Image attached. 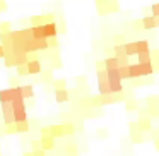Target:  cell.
<instances>
[{
	"label": "cell",
	"mask_w": 159,
	"mask_h": 156,
	"mask_svg": "<svg viewBox=\"0 0 159 156\" xmlns=\"http://www.w3.org/2000/svg\"><path fill=\"white\" fill-rule=\"evenodd\" d=\"M118 74H120L121 81H123V79H130V69H128V65L118 67Z\"/></svg>",
	"instance_id": "obj_19"
},
{
	"label": "cell",
	"mask_w": 159,
	"mask_h": 156,
	"mask_svg": "<svg viewBox=\"0 0 159 156\" xmlns=\"http://www.w3.org/2000/svg\"><path fill=\"white\" fill-rule=\"evenodd\" d=\"M38 149H43L41 148V142H39V141H33V151H38Z\"/></svg>",
	"instance_id": "obj_26"
},
{
	"label": "cell",
	"mask_w": 159,
	"mask_h": 156,
	"mask_svg": "<svg viewBox=\"0 0 159 156\" xmlns=\"http://www.w3.org/2000/svg\"><path fill=\"white\" fill-rule=\"evenodd\" d=\"M151 127H152V124H151V117H140L137 120V129H139V132H147V130H151Z\"/></svg>",
	"instance_id": "obj_6"
},
{
	"label": "cell",
	"mask_w": 159,
	"mask_h": 156,
	"mask_svg": "<svg viewBox=\"0 0 159 156\" xmlns=\"http://www.w3.org/2000/svg\"><path fill=\"white\" fill-rule=\"evenodd\" d=\"M33 156H46L45 149H38V151H33Z\"/></svg>",
	"instance_id": "obj_27"
},
{
	"label": "cell",
	"mask_w": 159,
	"mask_h": 156,
	"mask_svg": "<svg viewBox=\"0 0 159 156\" xmlns=\"http://www.w3.org/2000/svg\"><path fill=\"white\" fill-rule=\"evenodd\" d=\"M140 22H142V29H145V31L157 28V21H156V17H152V16H144Z\"/></svg>",
	"instance_id": "obj_5"
},
{
	"label": "cell",
	"mask_w": 159,
	"mask_h": 156,
	"mask_svg": "<svg viewBox=\"0 0 159 156\" xmlns=\"http://www.w3.org/2000/svg\"><path fill=\"white\" fill-rule=\"evenodd\" d=\"M118 59L116 57H108V59H104V70L106 69H118Z\"/></svg>",
	"instance_id": "obj_14"
},
{
	"label": "cell",
	"mask_w": 159,
	"mask_h": 156,
	"mask_svg": "<svg viewBox=\"0 0 159 156\" xmlns=\"http://www.w3.org/2000/svg\"><path fill=\"white\" fill-rule=\"evenodd\" d=\"M22 156H33V151H31V153H24Z\"/></svg>",
	"instance_id": "obj_32"
},
{
	"label": "cell",
	"mask_w": 159,
	"mask_h": 156,
	"mask_svg": "<svg viewBox=\"0 0 159 156\" xmlns=\"http://www.w3.org/2000/svg\"><path fill=\"white\" fill-rule=\"evenodd\" d=\"M134 110H137L135 101H127V111H134Z\"/></svg>",
	"instance_id": "obj_25"
},
{
	"label": "cell",
	"mask_w": 159,
	"mask_h": 156,
	"mask_svg": "<svg viewBox=\"0 0 159 156\" xmlns=\"http://www.w3.org/2000/svg\"><path fill=\"white\" fill-rule=\"evenodd\" d=\"M21 93H22V98L24 100H29V98L34 96V89H33L31 84H26V86H21Z\"/></svg>",
	"instance_id": "obj_13"
},
{
	"label": "cell",
	"mask_w": 159,
	"mask_h": 156,
	"mask_svg": "<svg viewBox=\"0 0 159 156\" xmlns=\"http://www.w3.org/2000/svg\"><path fill=\"white\" fill-rule=\"evenodd\" d=\"M128 69H130V79H139V77H142L140 76V65H139V62L137 64H130Z\"/></svg>",
	"instance_id": "obj_12"
},
{
	"label": "cell",
	"mask_w": 159,
	"mask_h": 156,
	"mask_svg": "<svg viewBox=\"0 0 159 156\" xmlns=\"http://www.w3.org/2000/svg\"><path fill=\"white\" fill-rule=\"evenodd\" d=\"M43 33H45V38L50 40V38H57L58 35V28H57V22H46L43 24Z\"/></svg>",
	"instance_id": "obj_3"
},
{
	"label": "cell",
	"mask_w": 159,
	"mask_h": 156,
	"mask_svg": "<svg viewBox=\"0 0 159 156\" xmlns=\"http://www.w3.org/2000/svg\"><path fill=\"white\" fill-rule=\"evenodd\" d=\"M96 67H98V70H104V69H103V67H104V62H98Z\"/></svg>",
	"instance_id": "obj_30"
},
{
	"label": "cell",
	"mask_w": 159,
	"mask_h": 156,
	"mask_svg": "<svg viewBox=\"0 0 159 156\" xmlns=\"http://www.w3.org/2000/svg\"><path fill=\"white\" fill-rule=\"evenodd\" d=\"M0 59H5V48L0 45Z\"/></svg>",
	"instance_id": "obj_28"
},
{
	"label": "cell",
	"mask_w": 159,
	"mask_h": 156,
	"mask_svg": "<svg viewBox=\"0 0 159 156\" xmlns=\"http://www.w3.org/2000/svg\"><path fill=\"white\" fill-rule=\"evenodd\" d=\"M135 45H137V55H139V53L151 52V48H149V41H147V40H139V41H135Z\"/></svg>",
	"instance_id": "obj_11"
},
{
	"label": "cell",
	"mask_w": 159,
	"mask_h": 156,
	"mask_svg": "<svg viewBox=\"0 0 159 156\" xmlns=\"http://www.w3.org/2000/svg\"><path fill=\"white\" fill-rule=\"evenodd\" d=\"M16 69H17V76H19V77L28 76V69H26V65H17Z\"/></svg>",
	"instance_id": "obj_21"
},
{
	"label": "cell",
	"mask_w": 159,
	"mask_h": 156,
	"mask_svg": "<svg viewBox=\"0 0 159 156\" xmlns=\"http://www.w3.org/2000/svg\"><path fill=\"white\" fill-rule=\"evenodd\" d=\"M12 113H14V124L28 122V111H26L24 100H14L12 101Z\"/></svg>",
	"instance_id": "obj_1"
},
{
	"label": "cell",
	"mask_w": 159,
	"mask_h": 156,
	"mask_svg": "<svg viewBox=\"0 0 159 156\" xmlns=\"http://www.w3.org/2000/svg\"><path fill=\"white\" fill-rule=\"evenodd\" d=\"M137 59H139V64H147V62H152V52L139 53Z\"/></svg>",
	"instance_id": "obj_17"
},
{
	"label": "cell",
	"mask_w": 159,
	"mask_h": 156,
	"mask_svg": "<svg viewBox=\"0 0 159 156\" xmlns=\"http://www.w3.org/2000/svg\"><path fill=\"white\" fill-rule=\"evenodd\" d=\"M26 69H28V76H29V74H39L43 70V67H41V62L38 59H31L26 64Z\"/></svg>",
	"instance_id": "obj_4"
},
{
	"label": "cell",
	"mask_w": 159,
	"mask_h": 156,
	"mask_svg": "<svg viewBox=\"0 0 159 156\" xmlns=\"http://www.w3.org/2000/svg\"><path fill=\"white\" fill-rule=\"evenodd\" d=\"M128 59H130V57H120V59H118V65H120V67H123V65H130Z\"/></svg>",
	"instance_id": "obj_23"
},
{
	"label": "cell",
	"mask_w": 159,
	"mask_h": 156,
	"mask_svg": "<svg viewBox=\"0 0 159 156\" xmlns=\"http://www.w3.org/2000/svg\"><path fill=\"white\" fill-rule=\"evenodd\" d=\"M113 57H116V59H120V57H127V53H125V45H115L113 46Z\"/></svg>",
	"instance_id": "obj_18"
},
{
	"label": "cell",
	"mask_w": 159,
	"mask_h": 156,
	"mask_svg": "<svg viewBox=\"0 0 159 156\" xmlns=\"http://www.w3.org/2000/svg\"><path fill=\"white\" fill-rule=\"evenodd\" d=\"M53 86H55V89H65V81H63V79L53 81Z\"/></svg>",
	"instance_id": "obj_22"
},
{
	"label": "cell",
	"mask_w": 159,
	"mask_h": 156,
	"mask_svg": "<svg viewBox=\"0 0 159 156\" xmlns=\"http://www.w3.org/2000/svg\"><path fill=\"white\" fill-rule=\"evenodd\" d=\"M55 100L58 103H65V101L70 100V94L67 89H55Z\"/></svg>",
	"instance_id": "obj_10"
},
{
	"label": "cell",
	"mask_w": 159,
	"mask_h": 156,
	"mask_svg": "<svg viewBox=\"0 0 159 156\" xmlns=\"http://www.w3.org/2000/svg\"><path fill=\"white\" fill-rule=\"evenodd\" d=\"M39 142H41V148L45 151H50V149L55 148V137H52V135H43L39 139Z\"/></svg>",
	"instance_id": "obj_7"
},
{
	"label": "cell",
	"mask_w": 159,
	"mask_h": 156,
	"mask_svg": "<svg viewBox=\"0 0 159 156\" xmlns=\"http://www.w3.org/2000/svg\"><path fill=\"white\" fill-rule=\"evenodd\" d=\"M154 146H156V149H159V139H154Z\"/></svg>",
	"instance_id": "obj_31"
},
{
	"label": "cell",
	"mask_w": 159,
	"mask_h": 156,
	"mask_svg": "<svg viewBox=\"0 0 159 156\" xmlns=\"http://www.w3.org/2000/svg\"><path fill=\"white\" fill-rule=\"evenodd\" d=\"M29 122H19L16 124V134H24V132H29Z\"/></svg>",
	"instance_id": "obj_16"
},
{
	"label": "cell",
	"mask_w": 159,
	"mask_h": 156,
	"mask_svg": "<svg viewBox=\"0 0 159 156\" xmlns=\"http://www.w3.org/2000/svg\"><path fill=\"white\" fill-rule=\"evenodd\" d=\"M50 132H52L53 137H63V135H67V130H65V125L60 124V125H50Z\"/></svg>",
	"instance_id": "obj_8"
},
{
	"label": "cell",
	"mask_w": 159,
	"mask_h": 156,
	"mask_svg": "<svg viewBox=\"0 0 159 156\" xmlns=\"http://www.w3.org/2000/svg\"><path fill=\"white\" fill-rule=\"evenodd\" d=\"M151 12H152V17L159 19V2H157V4H152L151 5Z\"/></svg>",
	"instance_id": "obj_20"
},
{
	"label": "cell",
	"mask_w": 159,
	"mask_h": 156,
	"mask_svg": "<svg viewBox=\"0 0 159 156\" xmlns=\"http://www.w3.org/2000/svg\"><path fill=\"white\" fill-rule=\"evenodd\" d=\"M125 53H127V57H134V55H137V45H135V41H128V43H125Z\"/></svg>",
	"instance_id": "obj_15"
},
{
	"label": "cell",
	"mask_w": 159,
	"mask_h": 156,
	"mask_svg": "<svg viewBox=\"0 0 159 156\" xmlns=\"http://www.w3.org/2000/svg\"><path fill=\"white\" fill-rule=\"evenodd\" d=\"M7 9V4H5L4 0H0V11H5Z\"/></svg>",
	"instance_id": "obj_29"
},
{
	"label": "cell",
	"mask_w": 159,
	"mask_h": 156,
	"mask_svg": "<svg viewBox=\"0 0 159 156\" xmlns=\"http://www.w3.org/2000/svg\"><path fill=\"white\" fill-rule=\"evenodd\" d=\"M140 65V76L145 77V76H152V74L156 72L154 69V64L152 62H147V64H139Z\"/></svg>",
	"instance_id": "obj_9"
},
{
	"label": "cell",
	"mask_w": 159,
	"mask_h": 156,
	"mask_svg": "<svg viewBox=\"0 0 159 156\" xmlns=\"http://www.w3.org/2000/svg\"><path fill=\"white\" fill-rule=\"evenodd\" d=\"M115 45H125V36L123 35H116V36H115Z\"/></svg>",
	"instance_id": "obj_24"
},
{
	"label": "cell",
	"mask_w": 159,
	"mask_h": 156,
	"mask_svg": "<svg viewBox=\"0 0 159 156\" xmlns=\"http://www.w3.org/2000/svg\"><path fill=\"white\" fill-rule=\"evenodd\" d=\"M98 89H99V94H101V96H108V94H111L106 70H98Z\"/></svg>",
	"instance_id": "obj_2"
}]
</instances>
